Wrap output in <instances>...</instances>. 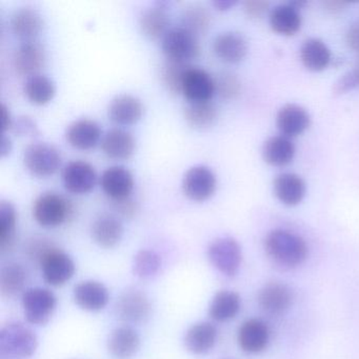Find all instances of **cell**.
I'll return each instance as SVG.
<instances>
[{
	"label": "cell",
	"mask_w": 359,
	"mask_h": 359,
	"mask_svg": "<svg viewBox=\"0 0 359 359\" xmlns=\"http://www.w3.org/2000/svg\"><path fill=\"white\" fill-rule=\"evenodd\" d=\"M357 87H358V83H357L354 72L350 71V72L342 75V76L336 81L335 85H334L333 92L336 95H341V94H346L348 93V92L352 91L353 89Z\"/></svg>",
	"instance_id": "43"
},
{
	"label": "cell",
	"mask_w": 359,
	"mask_h": 359,
	"mask_svg": "<svg viewBox=\"0 0 359 359\" xmlns=\"http://www.w3.org/2000/svg\"><path fill=\"white\" fill-rule=\"evenodd\" d=\"M91 233L100 247L111 249L118 245L123 238V226L118 218L104 214L96 218L92 224Z\"/></svg>",
	"instance_id": "25"
},
{
	"label": "cell",
	"mask_w": 359,
	"mask_h": 359,
	"mask_svg": "<svg viewBox=\"0 0 359 359\" xmlns=\"http://www.w3.org/2000/svg\"><path fill=\"white\" fill-rule=\"evenodd\" d=\"M100 186L112 201L128 198L134 189L133 174L123 165H112L102 172Z\"/></svg>",
	"instance_id": "12"
},
{
	"label": "cell",
	"mask_w": 359,
	"mask_h": 359,
	"mask_svg": "<svg viewBox=\"0 0 359 359\" xmlns=\"http://www.w3.org/2000/svg\"><path fill=\"white\" fill-rule=\"evenodd\" d=\"M140 338L130 327H121L111 333L108 350L115 359H131L140 350Z\"/></svg>",
	"instance_id": "27"
},
{
	"label": "cell",
	"mask_w": 359,
	"mask_h": 359,
	"mask_svg": "<svg viewBox=\"0 0 359 359\" xmlns=\"http://www.w3.org/2000/svg\"><path fill=\"white\" fill-rule=\"evenodd\" d=\"M161 48L167 58L189 64L196 60L201 51L198 36L182 26L170 28L163 37Z\"/></svg>",
	"instance_id": "4"
},
{
	"label": "cell",
	"mask_w": 359,
	"mask_h": 359,
	"mask_svg": "<svg viewBox=\"0 0 359 359\" xmlns=\"http://www.w3.org/2000/svg\"><path fill=\"white\" fill-rule=\"evenodd\" d=\"M214 52L220 60L230 64L241 62L248 53V41L238 32H224L216 36Z\"/></svg>",
	"instance_id": "22"
},
{
	"label": "cell",
	"mask_w": 359,
	"mask_h": 359,
	"mask_svg": "<svg viewBox=\"0 0 359 359\" xmlns=\"http://www.w3.org/2000/svg\"><path fill=\"white\" fill-rule=\"evenodd\" d=\"M22 304L27 321L32 325H43L52 318L57 302L50 290L32 287L22 294Z\"/></svg>",
	"instance_id": "5"
},
{
	"label": "cell",
	"mask_w": 359,
	"mask_h": 359,
	"mask_svg": "<svg viewBox=\"0 0 359 359\" xmlns=\"http://www.w3.org/2000/svg\"><path fill=\"white\" fill-rule=\"evenodd\" d=\"M215 92L224 100H234L241 92V81L233 72L224 71L214 77Z\"/></svg>",
	"instance_id": "40"
},
{
	"label": "cell",
	"mask_w": 359,
	"mask_h": 359,
	"mask_svg": "<svg viewBox=\"0 0 359 359\" xmlns=\"http://www.w3.org/2000/svg\"><path fill=\"white\" fill-rule=\"evenodd\" d=\"M151 310L150 300L140 290H128L117 300V316L126 323H144L150 317Z\"/></svg>",
	"instance_id": "11"
},
{
	"label": "cell",
	"mask_w": 359,
	"mask_h": 359,
	"mask_svg": "<svg viewBox=\"0 0 359 359\" xmlns=\"http://www.w3.org/2000/svg\"><path fill=\"white\" fill-rule=\"evenodd\" d=\"M39 340L32 330L10 323L0 330V359H28L34 355Z\"/></svg>",
	"instance_id": "2"
},
{
	"label": "cell",
	"mask_w": 359,
	"mask_h": 359,
	"mask_svg": "<svg viewBox=\"0 0 359 359\" xmlns=\"http://www.w3.org/2000/svg\"><path fill=\"white\" fill-rule=\"evenodd\" d=\"M24 163L31 173L45 177L57 171L62 163V155L53 144L33 142L25 150Z\"/></svg>",
	"instance_id": "6"
},
{
	"label": "cell",
	"mask_w": 359,
	"mask_h": 359,
	"mask_svg": "<svg viewBox=\"0 0 359 359\" xmlns=\"http://www.w3.org/2000/svg\"><path fill=\"white\" fill-rule=\"evenodd\" d=\"M12 150V142L10 137L6 136L4 134L3 138H1V148H0V152H1V156H6L9 154Z\"/></svg>",
	"instance_id": "50"
},
{
	"label": "cell",
	"mask_w": 359,
	"mask_h": 359,
	"mask_svg": "<svg viewBox=\"0 0 359 359\" xmlns=\"http://www.w3.org/2000/svg\"><path fill=\"white\" fill-rule=\"evenodd\" d=\"M241 310V297L231 291H220L210 304L209 314L214 320L224 323L231 320Z\"/></svg>",
	"instance_id": "32"
},
{
	"label": "cell",
	"mask_w": 359,
	"mask_h": 359,
	"mask_svg": "<svg viewBox=\"0 0 359 359\" xmlns=\"http://www.w3.org/2000/svg\"><path fill=\"white\" fill-rule=\"evenodd\" d=\"M236 0H215L213 1V6L219 11H226L236 5Z\"/></svg>",
	"instance_id": "49"
},
{
	"label": "cell",
	"mask_w": 359,
	"mask_h": 359,
	"mask_svg": "<svg viewBox=\"0 0 359 359\" xmlns=\"http://www.w3.org/2000/svg\"><path fill=\"white\" fill-rule=\"evenodd\" d=\"M55 83L47 75L37 74L29 76L25 83L27 97L36 104H45L55 95Z\"/></svg>",
	"instance_id": "37"
},
{
	"label": "cell",
	"mask_w": 359,
	"mask_h": 359,
	"mask_svg": "<svg viewBox=\"0 0 359 359\" xmlns=\"http://www.w3.org/2000/svg\"><path fill=\"white\" fill-rule=\"evenodd\" d=\"M275 195L285 205H298L306 196V186L300 176L293 173H283L276 176L273 182Z\"/></svg>",
	"instance_id": "24"
},
{
	"label": "cell",
	"mask_w": 359,
	"mask_h": 359,
	"mask_svg": "<svg viewBox=\"0 0 359 359\" xmlns=\"http://www.w3.org/2000/svg\"><path fill=\"white\" fill-rule=\"evenodd\" d=\"M295 146L289 137L273 136L264 142L262 156L264 161L273 167H285L293 161Z\"/></svg>",
	"instance_id": "29"
},
{
	"label": "cell",
	"mask_w": 359,
	"mask_h": 359,
	"mask_svg": "<svg viewBox=\"0 0 359 359\" xmlns=\"http://www.w3.org/2000/svg\"><path fill=\"white\" fill-rule=\"evenodd\" d=\"M41 266L43 279L53 287L66 285L75 274L72 258L57 248H54L43 258Z\"/></svg>",
	"instance_id": "9"
},
{
	"label": "cell",
	"mask_w": 359,
	"mask_h": 359,
	"mask_svg": "<svg viewBox=\"0 0 359 359\" xmlns=\"http://www.w3.org/2000/svg\"><path fill=\"white\" fill-rule=\"evenodd\" d=\"M180 22V26L198 36L199 34H205L209 30L212 15L205 6L191 4L182 10Z\"/></svg>",
	"instance_id": "36"
},
{
	"label": "cell",
	"mask_w": 359,
	"mask_h": 359,
	"mask_svg": "<svg viewBox=\"0 0 359 359\" xmlns=\"http://www.w3.org/2000/svg\"><path fill=\"white\" fill-rule=\"evenodd\" d=\"M217 340V329L210 323H198L187 331L184 344L189 352L203 355L210 352Z\"/></svg>",
	"instance_id": "26"
},
{
	"label": "cell",
	"mask_w": 359,
	"mask_h": 359,
	"mask_svg": "<svg viewBox=\"0 0 359 359\" xmlns=\"http://www.w3.org/2000/svg\"><path fill=\"white\" fill-rule=\"evenodd\" d=\"M27 283V271L20 264H9L0 272L1 297L11 299L24 290Z\"/></svg>",
	"instance_id": "33"
},
{
	"label": "cell",
	"mask_w": 359,
	"mask_h": 359,
	"mask_svg": "<svg viewBox=\"0 0 359 359\" xmlns=\"http://www.w3.org/2000/svg\"><path fill=\"white\" fill-rule=\"evenodd\" d=\"M293 295L291 290L283 283H271L264 285L258 295V302L266 312L281 314L291 306Z\"/></svg>",
	"instance_id": "28"
},
{
	"label": "cell",
	"mask_w": 359,
	"mask_h": 359,
	"mask_svg": "<svg viewBox=\"0 0 359 359\" xmlns=\"http://www.w3.org/2000/svg\"><path fill=\"white\" fill-rule=\"evenodd\" d=\"M144 113V104L140 98L130 94H121L111 100L108 108L109 118L118 125L137 123Z\"/></svg>",
	"instance_id": "19"
},
{
	"label": "cell",
	"mask_w": 359,
	"mask_h": 359,
	"mask_svg": "<svg viewBox=\"0 0 359 359\" xmlns=\"http://www.w3.org/2000/svg\"><path fill=\"white\" fill-rule=\"evenodd\" d=\"M270 340V330L260 319H249L239 327L238 344L245 352L257 354L266 350Z\"/></svg>",
	"instance_id": "15"
},
{
	"label": "cell",
	"mask_w": 359,
	"mask_h": 359,
	"mask_svg": "<svg viewBox=\"0 0 359 359\" xmlns=\"http://www.w3.org/2000/svg\"><path fill=\"white\" fill-rule=\"evenodd\" d=\"M161 268V257L151 250H142L134 257L133 272L140 278H152L159 272Z\"/></svg>",
	"instance_id": "39"
},
{
	"label": "cell",
	"mask_w": 359,
	"mask_h": 359,
	"mask_svg": "<svg viewBox=\"0 0 359 359\" xmlns=\"http://www.w3.org/2000/svg\"><path fill=\"white\" fill-rule=\"evenodd\" d=\"M211 264L222 274L233 277L241 268L243 253L239 243L232 237L215 239L208 249Z\"/></svg>",
	"instance_id": "7"
},
{
	"label": "cell",
	"mask_w": 359,
	"mask_h": 359,
	"mask_svg": "<svg viewBox=\"0 0 359 359\" xmlns=\"http://www.w3.org/2000/svg\"><path fill=\"white\" fill-rule=\"evenodd\" d=\"M353 72H354L355 77H356L357 83H358L359 87V58L357 60L356 65H355V68L353 69Z\"/></svg>",
	"instance_id": "51"
},
{
	"label": "cell",
	"mask_w": 359,
	"mask_h": 359,
	"mask_svg": "<svg viewBox=\"0 0 359 359\" xmlns=\"http://www.w3.org/2000/svg\"><path fill=\"white\" fill-rule=\"evenodd\" d=\"M66 136L71 146L81 150H89L100 142L102 129L93 119L81 118L69 125Z\"/></svg>",
	"instance_id": "21"
},
{
	"label": "cell",
	"mask_w": 359,
	"mask_h": 359,
	"mask_svg": "<svg viewBox=\"0 0 359 359\" xmlns=\"http://www.w3.org/2000/svg\"><path fill=\"white\" fill-rule=\"evenodd\" d=\"M215 93L214 79L203 68L191 66L184 77L182 94L189 102H207Z\"/></svg>",
	"instance_id": "13"
},
{
	"label": "cell",
	"mask_w": 359,
	"mask_h": 359,
	"mask_svg": "<svg viewBox=\"0 0 359 359\" xmlns=\"http://www.w3.org/2000/svg\"><path fill=\"white\" fill-rule=\"evenodd\" d=\"M346 43L355 53L359 54V22L353 25L346 33Z\"/></svg>",
	"instance_id": "46"
},
{
	"label": "cell",
	"mask_w": 359,
	"mask_h": 359,
	"mask_svg": "<svg viewBox=\"0 0 359 359\" xmlns=\"http://www.w3.org/2000/svg\"><path fill=\"white\" fill-rule=\"evenodd\" d=\"M323 6L325 11L329 12L330 14H338L344 11L346 3H344V1H325V3H323Z\"/></svg>",
	"instance_id": "47"
},
{
	"label": "cell",
	"mask_w": 359,
	"mask_h": 359,
	"mask_svg": "<svg viewBox=\"0 0 359 359\" xmlns=\"http://www.w3.org/2000/svg\"><path fill=\"white\" fill-rule=\"evenodd\" d=\"M1 109H3V129L4 131H7V130H11L12 123H13L14 119L12 118L11 113H10L9 109L6 106L5 104H3L1 106Z\"/></svg>",
	"instance_id": "48"
},
{
	"label": "cell",
	"mask_w": 359,
	"mask_h": 359,
	"mask_svg": "<svg viewBox=\"0 0 359 359\" xmlns=\"http://www.w3.org/2000/svg\"><path fill=\"white\" fill-rule=\"evenodd\" d=\"M218 117L217 107L211 102H189L184 108L187 123L197 129H205L215 123Z\"/></svg>",
	"instance_id": "34"
},
{
	"label": "cell",
	"mask_w": 359,
	"mask_h": 359,
	"mask_svg": "<svg viewBox=\"0 0 359 359\" xmlns=\"http://www.w3.org/2000/svg\"><path fill=\"white\" fill-rule=\"evenodd\" d=\"M113 207L126 218H132L138 210V205L131 196L121 201H113Z\"/></svg>",
	"instance_id": "45"
},
{
	"label": "cell",
	"mask_w": 359,
	"mask_h": 359,
	"mask_svg": "<svg viewBox=\"0 0 359 359\" xmlns=\"http://www.w3.org/2000/svg\"><path fill=\"white\" fill-rule=\"evenodd\" d=\"M11 130L20 136H36L39 134V126L32 117L27 115L14 119Z\"/></svg>",
	"instance_id": "41"
},
{
	"label": "cell",
	"mask_w": 359,
	"mask_h": 359,
	"mask_svg": "<svg viewBox=\"0 0 359 359\" xmlns=\"http://www.w3.org/2000/svg\"><path fill=\"white\" fill-rule=\"evenodd\" d=\"M270 4L262 0H248L243 4L245 14L251 18H262L268 12Z\"/></svg>",
	"instance_id": "44"
},
{
	"label": "cell",
	"mask_w": 359,
	"mask_h": 359,
	"mask_svg": "<svg viewBox=\"0 0 359 359\" xmlns=\"http://www.w3.org/2000/svg\"><path fill=\"white\" fill-rule=\"evenodd\" d=\"M102 151L111 158L127 159L133 155L136 142L133 135L127 130L113 128L102 136Z\"/></svg>",
	"instance_id": "23"
},
{
	"label": "cell",
	"mask_w": 359,
	"mask_h": 359,
	"mask_svg": "<svg viewBox=\"0 0 359 359\" xmlns=\"http://www.w3.org/2000/svg\"><path fill=\"white\" fill-rule=\"evenodd\" d=\"M190 67L189 62L165 58L161 66V77L168 91L173 94L182 93L184 77Z\"/></svg>",
	"instance_id": "38"
},
{
	"label": "cell",
	"mask_w": 359,
	"mask_h": 359,
	"mask_svg": "<svg viewBox=\"0 0 359 359\" xmlns=\"http://www.w3.org/2000/svg\"><path fill=\"white\" fill-rule=\"evenodd\" d=\"M300 60L308 70L319 72L329 66L331 52L320 39H310L302 43Z\"/></svg>",
	"instance_id": "31"
},
{
	"label": "cell",
	"mask_w": 359,
	"mask_h": 359,
	"mask_svg": "<svg viewBox=\"0 0 359 359\" xmlns=\"http://www.w3.org/2000/svg\"><path fill=\"white\" fill-rule=\"evenodd\" d=\"M74 213L72 201L60 193L48 191L35 199L33 216L41 226L47 228L60 226Z\"/></svg>",
	"instance_id": "3"
},
{
	"label": "cell",
	"mask_w": 359,
	"mask_h": 359,
	"mask_svg": "<svg viewBox=\"0 0 359 359\" xmlns=\"http://www.w3.org/2000/svg\"><path fill=\"white\" fill-rule=\"evenodd\" d=\"M11 28L18 39L24 41H36L43 29V16L34 8H20L12 15Z\"/></svg>",
	"instance_id": "20"
},
{
	"label": "cell",
	"mask_w": 359,
	"mask_h": 359,
	"mask_svg": "<svg viewBox=\"0 0 359 359\" xmlns=\"http://www.w3.org/2000/svg\"><path fill=\"white\" fill-rule=\"evenodd\" d=\"M217 180L214 172L205 165H194L184 173L182 190L192 201H203L215 192Z\"/></svg>",
	"instance_id": "8"
},
{
	"label": "cell",
	"mask_w": 359,
	"mask_h": 359,
	"mask_svg": "<svg viewBox=\"0 0 359 359\" xmlns=\"http://www.w3.org/2000/svg\"><path fill=\"white\" fill-rule=\"evenodd\" d=\"M266 251L276 264L285 268H295L308 257L306 241L295 233L287 230L272 231L266 238Z\"/></svg>",
	"instance_id": "1"
},
{
	"label": "cell",
	"mask_w": 359,
	"mask_h": 359,
	"mask_svg": "<svg viewBox=\"0 0 359 359\" xmlns=\"http://www.w3.org/2000/svg\"><path fill=\"white\" fill-rule=\"evenodd\" d=\"M73 297L79 308L96 312L108 304L109 291L102 283L95 280L83 281L74 287Z\"/></svg>",
	"instance_id": "16"
},
{
	"label": "cell",
	"mask_w": 359,
	"mask_h": 359,
	"mask_svg": "<svg viewBox=\"0 0 359 359\" xmlns=\"http://www.w3.org/2000/svg\"><path fill=\"white\" fill-rule=\"evenodd\" d=\"M45 62V48L37 41H22L14 53V68L20 75L29 77L37 74Z\"/></svg>",
	"instance_id": "14"
},
{
	"label": "cell",
	"mask_w": 359,
	"mask_h": 359,
	"mask_svg": "<svg viewBox=\"0 0 359 359\" xmlns=\"http://www.w3.org/2000/svg\"><path fill=\"white\" fill-rule=\"evenodd\" d=\"M167 1H158L153 7L142 11L140 18L142 32L151 39H163L170 30V16Z\"/></svg>",
	"instance_id": "18"
},
{
	"label": "cell",
	"mask_w": 359,
	"mask_h": 359,
	"mask_svg": "<svg viewBox=\"0 0 359 359\" xmlns=\"http://www.w3.org/2000/svg\"><path fill=\"white\" fill-rule=\"evenodd\" d=\"M62 177L65 188L75 194L90 192L97 182L95 168L81 159L67 163L62 170Z\"/></svg>",
	"instance_id": "10"
},
{
	"label": "cell",
	"mask_w": 359,
	"mask_h": 359,
	"mask_svg": "<svg viewBox=\"0 0 359 359\" xmlns=\"http://www.w3.org/2000/svg\"><path fill=\"white\" fill-rule=\"evenodd\" d=\"M54 248L55 247H54L53 243H50L47 239L34 238L29 243L27 252H28L30 258L37 260L41 264L43 258Z\"/></svg>",
	"instance_id": "42"
},
{
	"label": "cell",
	"mask_w": 359,
	"mask_h": 359,
	"mask_svg": "<svg viewBox=\"0 0 359 359\" xmlns=\"http://www.w3.org/2000/svg\"><path fill=\"white\" fill-rule=\"evenodd\" d=\"M18 212L13 203L3 201L0 203V250L10 251L15 243Z\"/></svg>",
	"instance_id": "35"
},
{
	"label": "cell",
	"mask_w": 359,
	"mask_h": 359,
	"mask_svg": "<svg viewBox=\"0 0 359 359\" xmlns=\"http://www.w3.org/2000/svg\"><path fill=\"white\" fill-rule=\"evenodd\" d=\"M276 123L281 135L291 138L304 133L310 127L311 118L306 109L289 104L278 111Z\"/></svg>",
	"instance_id": "17"
},
{
	"label": "cell",
	"mask_w": 359,
	"mask_h": 359,
	"mask_svg": "<svg viewBox=\"0 0 359 359\" xmlns=\"http://www.w3.org/2000/svg\"><path fill=\"white\" fill-rule=\"evenodd\" d=\"M270 26L278 34L285 36L295 34L302 27L299 10L291 4L277 6L271 11Z\"/></svg>",
	"instance_id": "30"
}]
</instances>
